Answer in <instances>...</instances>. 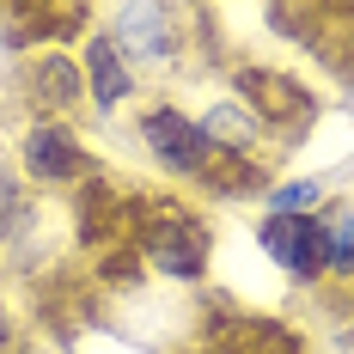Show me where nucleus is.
<instances>
[{
    "instance_id": "obj_1",
    "label": "nucleus",
    "mask_w": 354,
    "mask_h": 354,
    "mask_svg": "<svg viewBox=\"0 0 354 354\" xmlns=\"http://www.w3.org/2000/svg\"><path fill=\"white\" fill-rule=\"evenodd\" d=\"M263 245H269V257H275L281 269H293V275H312L324 263V232L312 226V214H275V220L263 226Z\"/></svg>"
},
{
    "instance_id": "obj_2",
    "label": "nucleus",
    "mask_w": 354,
    "mask_h": 354,
    "mask_svg": "<svg viewBox=\"0 0 354 354\" xmlns=\"http://www.w3.org/2000/svg\"><path fill=\"white\" fill-rule=\"evenodd\" d=\"M147 141L159 147L171 165H196V159L208 153V135H202L196 122H183L177 110H153V116H147Z\"/></svg>"
},
{
    "instance_id": "obj_3",
    "label": "nucleus",
    "mask_w": 354,
    "mask_h": 354,
    "mask_svg": "<svg viewBox=\"0 0 354 354\" xmlns=\"http://www.w3.org/2000/svg\"><path fill=\"white\" fill-rule=\"evenodd\" d=\"M25 159H31L37 177H80L86 171V159L73 153V141L62 135V129H37L31 141H25Z\"/></svg>"
},
{
    "instance_id": "obj_4",
    "label": "nucleus",
    "mask_w": 354,
    "mask_h": 354,
    "mask_svg": "<svg viewBox=\"0 0 354 354\" xmlns=\"http://www.w3.org/2000/svg\"><path fill=\"white\" fill-rule=\"evenodd\" d=\"M86 80H92V92H98V104H122L129 98V68H122V55H116V43H92L86 49Z\"/></svg>"
},
{
    "instance_id": "obj_5",
    "label": "nucleus",
    "mask_w": 354,
    "mask_h": 354,
    "mask_svg": "<svg viewBox=\"0 0 354 354\" xmlns=\"http://www.w3.org/2000/svg\"><path fill=\"white\" fill-rule=\"evenodd\" d=\"M153 263H159L165 275H196V269H202V232H189V226H171V232H159V245H153Z\"/></svg>"
},
{
    "instance_id": "obj_6",
    "label": "nucleus",
    "mask_w": 354,
    "mask_h": 354,
    "mask_svg": "<svg viewBox=\"0 0 354 354\" xmlns=\"http://www.w3.org/2000/svg\"><path fill=\"white\" fill-rule=\"evenodd\" d=\"M122 37L141 43V55H165V49H171L165 12H159V6H129V12H122Z\"/></svg>"
},
{
    "instance_id": "obj_7",
    "label": "nucleus",
    "mask_w": 354,
    "mask_h": 354,
    "mask_svg": "<svg viewBox=\"0 0 354 354\" xmlns=\"http://www.w3.org/2000/svg\"><path fill=\"white\" fill-rule=\"evenodd\" d=\"M318 183H281V189H275V214H312L318 208Z\"/></svg>"
},
{
    "instance_id": "obj_8",
    "label": "nucleus",
    "mask_w": 354,
    "mask_h": 354,
    "mask_svg": "<svg viewBox=\"0 0 354 354\" xmlns=\"http://www.w3.org/2000/svg\"><path fill=\"white\" fill-rule=\"evenodd\" d=\"M43 86H55V104H73V98H80V86H73V68H68V62H49V68H43Z\"/></svg>"
},
{
    "instance_id": "obj_9",
    "label": "nucleus",
    "mask_w": 354,
    "mask_h": 354,
    "mask_svg": "<svg viewBox=\"0 0 354 354\" xmlns=\"http://www.w3.org/2000/svg\"><path fill=\"white\" fill-rule=\"evenodd\" d=\"M0 336H6V312H0Z\"/></svg>"
}]
</instances>
